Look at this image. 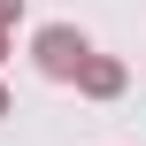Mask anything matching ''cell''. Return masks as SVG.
<instances>
[{"mask_svg": "<svg viewBox=\"0 0 146 146\" xmlns=\"http://www.w3.org/2000/svg\"><path fill=\"white\" fill-rule=\"evenodd\" d=\"M0 62H8V23H0Z\"/></svg>", "mask_w": 146, "mask_h": 146, "instance_id": "5", "label": "cell"}, {"mask_svg": "<svg viewBox=\"0 0 146 146\" xmlns=\"http://www.w3.org/2000/svg\"><path fill=\"white\" fill-rule=\"evenodd\" d=\"M8 108H15V100H8V85H0V115H8Z\"/></svg>", "mask_w": 146, "mask_h": 146, "instance_id": "4", "label": "cell"}, {"mask_svg": "<svg viewBox=\"0 0 146 146\" xmlns=\"http://www.w3.org/2000/svg\"><path fill=\"white\" fill-rule=\"evenodd\" d=\"M15 15H23V0H0V23H8V31H15Z\"/></svg>", "mask_w": 146, "mask_h": 146, "instance_id": "3", "label": "cell"}, {"mask_svg": "<svg viewBox=\"0 0 146 146\" xmlns=\"http://www.w3.org/2000/svg\"><path fill=\"white\" fill-rule=\"evenodd\" d=\"M85 54H92V38H85L77 23H38V31H31V62H38V77H54V85H77Z\"/></svg>", "mask_w": 146, "mask_h": 146, "instance_id": "1", "label": "cell"}, {"mask_svg": "<svg viewBox=\"0 0 146 146\" xmlns=\"http://www.w3.org/2000/svg\"><path fill=\"white\" fill-rule=\"evenodd\" d=\"M123 85H131V69H123L115 54H85V69H77V92H85V100H115Z\"/></svg>", "mask_w": 146, "mask_h": 146, "instance_id": "2", "label": "cell"}]
</instances>
